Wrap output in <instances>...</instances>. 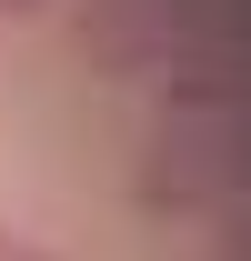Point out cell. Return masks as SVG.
<instances>
[{"label":"cell","instance_id":"cell-2","mask_svg":"<svg viewBox=\"0 0 251 261\" xmlns=\"http://www.w3.org/2000/svg\"><path fill=\"white\" fill-rule=\"evenodd\" d=\"M0 261H61V251H40V241H20V231H0Z\"/></svg>","mask_w":251,"mask_h":261},{"label":"cell","instance_id":"cell-3","mask_svg":"<svg viewBox=\"0 0 251 261\" xmlns=\"http://www.w3.org/2000/svg\"><path fill=\"white\" fill-rule=\"evenodd\" d=\"M0 10H10V20H40V10H51V0H0Z\"/></svg>","mask_w":251,"mask_h":261},{"label":"cell","instance_id":"cell-1","mask_svg":"<svg viewBox=\"0 0 251 261\" xmlns=\"http://www.w3.org/2000/svg\"><path fill=\"white\" fill-rule=\"evenodd\" d=\"M70 40H81V61L101 81H151L171 61V0H81Z\"/></svg>","mask_w":251,"mask_h":261}]
</instances>
